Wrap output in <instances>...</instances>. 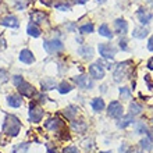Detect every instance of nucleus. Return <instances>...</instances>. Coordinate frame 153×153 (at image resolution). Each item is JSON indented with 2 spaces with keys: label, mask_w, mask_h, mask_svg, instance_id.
<instances>
[{
  "label": "nucleus",
  "mask_w": 153,
  "mask_h": 153,
  "mask_svg": "<svg viewBox=\"0 0 153 153\" xmlns=\"http://www.w3.org/2000/svg\"><path fill=\"white\" fill-rule=\"evenodd\" d=\"M21 131V121L13 114H7L3 123V132L8 137H17Z\"/></svg>",
  "instance_id": "1"
},
{
  "label": "nucleus",
  "mask_w": 153,
  "mask_h": 153,
  "mask_svg": "<svg viewBox=\"0 0 153 153\" xmlns=\"http://www.w3.org/2000/svg\"><path fill=\"white\" fill-rule=\"evenodd\" d=\"M134 70V63L131 60H125V61H121L118 63L114 70V74H113V79L116 82H121V79H124L127 76L131 74V71Z\"/></svg>",
  "instance_id": "2"
},
{
  "label": "nucleus",
  "mask_w": 153,
  "mask_h": 153,
  "mask_svg": "<svg viewBox=\"0 0 153 153\" xmlns=\"http://www.w3.org/2000/svg\"><path fill=\"white\" fill-rule=\"evenodd\" d=\"M43 49L49 54H57L64 50V43L60 39H50L43 42Z\"/></svg>",
  "instance_id": "3"
},
{
  "label": "nucleus",
  "mask_w": 153,
  "mask_h": 153,
  "mask_svg": "<svg viewBox=\"0 0 153 153\" xmlns=\"http://www.w3.org/2000/svg\"><path fill=\"white\" fill-rule=\"evenodd\" d=\"M97 50H99V54L102 56V59H106V60H113L117 52L111 43H99Z\"/></svg>",
  "instance_id": "4"
},
{
  "label": "nucleus",
  "mask_w": 153,
  "mask_h": 153,
  "mask_svg": "<svg viewBox=\"0 0 153 153\" xmlns=\"http://www.w3.org/2000/svg\"><path fill=\"white\" fill-rule=\"evenodd\" d=\"M28 118H29V121H31V123H33V124H38V123H40V121H42V118H43V109L38 107L35 102L29 105Z\"/></svg>",
  "instance_id": "5"
},
{
  "label": "nucleus",
  "mask_w": 153,
  "mask_h": 153,
  "mask_svg": "<svg viewBox=\"0 0 153 153\" xmlns=\"http://www.w3.org/2000/svg\"><path fill=\"white\" fill-rule=\"evenodd\" d=\"M123 113H124V109H123V105H121L120 102H117V100L110 102L109 106H107V116L118 120L123 116Z\"/></svg>",
  "instance_id": "6"
},
{
  "label": "nucleus",
  "mask_w": 153,
  "mask_h": 153,
  "mask_svg": "<svg viewBox=\"0 0 153 153\" xmlns=\"http://www.w3.org/2000/svg\"><path fill=\"white\" fill-rule=\"evenodd\" d=\"M73 81H74V84H75L78 88H82V89H92L93 85H95L93 84V78L85 75V74L74 76Z\"/></svg>",
  "instance_id": "7"
},
{
  "label": "nucleus",
  "mask_w": 153,
  "mask_h": 153,
  "mask_svg": "<svg viewBox=\"0 0 153 153\" xmlns=\"http://www.w3.org/2000/svg\"><path fill=\"white\" fill-rule=\"evenodd\" d=\"M45 128L53 132H59L60 129L64 128V121L59 118V117H52L48 121H45Z\"/></svg>",
  "instance_id": "8"
},
{
  "label": "nucleus",
  "mask_w": 153,
  "mask_h": 153,
  "mask_svg": "<svg viewBox=\"0 0 153 153\" xmlns=\"http://www.w3.org/2000/svg\"><path fill=\"white\" fill-rule=\"evenodd\" d=\"M17 89H18V92H20L21 96L33 97L35 95H36V91H35V88H33V86L29 84V82H27V81H24V82H22L21 85H18V86H17Z\"/></svg>",
  "instance_id": "9"
},
{
  "label": "nucleus",
  "mask_w": 153,
  "mask_h": 153,
  "mask_svg": "<svg viewBox=\"0 0 153 153\" xmlns=\"http://www.w3.org/2000/svg\"><path fill=\"white\" fill-rule=\"evenodd\" d=\"M89 75L92 76L93 79H103L105 78V68L97 63L89 65Z\"/></svg>",
  "instance_id": "10"
},
{
  "label": "nucleus",
  "mask_w": 153,
  "mask_h": 153,
  "mask_svg": "<svg viewBox=\"0 0 153 153\" xmlns=\"http://www.w3.org/2000/svg\"><path fill=\"white\" fill-rule=\"evenodd\" d=\"M137 17L142 25H148L150 21L153 20V14L149 11V10H146V8H143V7H141L137 11Z\"/></svg>",
  "instance_id": "11"
},
{
  "label": "nucleus",
  "mask_w": 153,
  "mask_h": 153,
  "mask_svg": "<svg viewBox=\"0 0 153 153\" xmlns=\"http://www.w3.org/2000/svg\"><path fill=\"white\" fill-rule=\"evenodd\" d=\"M21 63H24V64H32L33 61H35V56H33V53L29 50V49H22L20 52V56H18Z\"/></svg>",
  "instance_id": "12"
},
{
  "label": "nucleus",
  "mask_w": 153,
  "mask_h": 153,
  "mask_svg": "<svg viewBox=\"0 0 153 153\" xmlns=\"http://www.w3.org/2000/svg\"><path fill=\"white\" fill-rule=\"evenodd\" d=\"M29 18H31V22H33V24H43L48 18V14L45 11H40V10H35L29 14Z\"/></svg>",
  "instance_id": "13"
},
{
  "label": "nucleus",
  "mask_w": 153,
  "mask_h": 153,
  "mask_svg": "<svg viewBox=\"0 0 153 153\" xmlns=\"http://www.w3.org/2000/svg\"><path fill=\"white\" fill-rule=\"evenodd\" d=\"M0 24L3 27H7V28H18L20 27V21L16 16H6L4 18H1Z\"/></svg>",
  "instance_id": "14"
},
{
  "label": "nucleus",
  "mask_w": 153,
  "mask_h": 153,
  "mask_svg": "<svg viewBox=\"0 0 153 153\" xmlns=\"http://www.w3.org/2000/svg\"><path fill=\"white\" fill-rule=\"evenodd\" d=\"M114 28H116V33L118 35H125L128 32V24L124 18H117L114 21Z\"/></svg>",
  "instance_id": "15"
},
{
  "label": "nucleus",
  "mask_w": 153,
  "mask_h": 153,
  "mask_svg": "<svg viewBox=\"0 0 153 153\" xmlns=\"http://www.w3.org/2000/svg\"><path fill=\"white\" fill-rule=\"evenodd\" d=\"M71 128H73L74 132L78 134H84L86 129H88V124L82 120H73L71 121Z\"/></svg>",
  "instance_id": "16"
},
{
  "label": "nucleus",
  "mask_w": 153,
  "mask_h": 153,
  "mask_svg": "<svg viewBox=\"0 0 153 153\" xmlns=\"http://www.w3.org/2000/svg\"><path fill=\"white\" fill-rule=\"evenodd\" d=\"M134 124V116L132 114H127V116H121L120 118H118V121H117V127L121 129L127 128L128 125Z\"/></svg>",
  "instance_id": "17"
},
{
  "label": "nucleus",
  "mask_w": 153,
  "mask_h": 153,
  "mask_svg": "<svg viewBox=\"0 0 153 153\" xmlns=\"http://www.w3.org/2000/svg\"><path fill=\"white\" fill-rule=\"evenodd\" d=\"M78 54H79L82 59H92L93 57V48L92 46H88V45H82L79 49H78Z\"/></svg>",
  "instance_id": "18"
},
{
  "label": "nucleus",
  "mask_w": 153,
  "mask_h": 153,
  "mask_svg": "<svg viewBox=\"0 0 153 153\" xmlns=\"http://www.w3.org/2000/svg\"><path fill=\"white\" fill-rule=\"evenodd\" d=\"M7 105L10 107H14V109H18L22 105V99H21L20 95H10L7 97Z\"/></svg>",
  "instance_id": "19"
},
{
  "label": "nucleus",
  "mask_w": 153,
  "mask_h": 153,
  "mask_svg": "<svg viewBox=\"0 0 153 153\" xmlns=\"http://www.w3.org/2000/svg\"><path fill=\"white\" fill-rule=\"evenodd\" d=\"M40 86H42V91H52L57 88V84L53 78H43L40 81Z\"/></svg>",
  "instance_id": "20"
},
{
  "label": "nucleus",
  "mask_w": 153,
  "mask_h": 153,
  "mask_svg": "<svg viewBox=\"0 0 153 153\" xmlns=\"http://www.w3.org/2000/svg\"><path fill=\"white\" fill-rule=\"evenodd\" d=\"M91 106H92L93 111H96V113H100V111H103L106 107L105 105V100L102 99V97H95L92 100V103H91Z\"/></svg>",
  "instance_id": "21"
},
{
  "label": "nucleus",
  "mask_w": 153,
  "mask_h": 153,
  "mask_svg": "<svg viewBox=\"0 0 153 153\" xmlns=\"http://www.w3.org/2000/svg\"><path fill=\"white\" fill-rule=\"evenodd\" d=\"M27 32H28L29 36H32V38H39L40 36V28L38 27L36 24H33V22H29L28 27H27Z\"/></svg>",
  "instance_id": "22"
},
{
  "label": "nucleus",
  "mask_w": 153,
  "mask_h": 153,
  "mask_svg": "<svg viewBox=\"0 0 153 153\" xmlns=\"http://www.w3.org/2000/svg\"><path fill=\"white\" fill-rule=\"evenodd\" d=\"M148 35H149V31L146 28H143V27H138V28H135L132 31V36L135 39H145Z\"/></svg>",
  "instance_id": "23"
},
{
  "label": "nucleus",
  "mask_w": 153,
  "mask_h": 153,
  "mask_svg": "<svg viewBox=\"0 0 153 153\" xmlns=\"http://www.w3.org/2000/svg\"><path fill=\"white\" fill-rule=\"evenodd\" d=\"M73 89H74L73 85L70 84V82H67V81H63V82H60V84L57 85V91H59V93H61V95L70 93Z\"/></svg>",
  "instance_id": "24"
},
{
  "label": "nucleus",
  "mask_w": 153,
  "mask_h": 153,
  "mask_svg": "<svg viewBox=\"0 0 153 153\" xmlns=\"http://www.w3.org/2000/svg\"><path fill=\"white\" fill-rule=\"evenodd\" d=\"M99 35L103 38H107V39H111V38H113V32L110 31L107 24H102L100 27H99Z\"/></svg>",
  "instance_id": "25"
},
{
  "label": "nucleus",
  "mask_w": 153,
  "mask_h": 153,
  "mask_svg": "<svg viewBox=\"0 0 153 153\" xmlns=\"http://www.w3.org/2000/svg\"><path fill=\"white\" fill-rule=\"evenodd\" d=\"M142 106L137 102H131L129 103V114H132V116H138V114L142 113Z\"/></svg>",
  "instance_id": "26"
},
{
  "label": "nucleus",
  "mask_w": 153,
  "mask_h": 153,
  "mask_svg": "<svg viewBox=\"0 0 153 153\" xmlns=\"http://www.w3.org/2000/svg\"><path fill=\"white\" fill-rule=\"evenodd\" d=\"M118 93H120V99H123V100H129L131 99V89L128 86H121L118 89Z\"/></svg>",
  "instance_id": "27"
},
{
  "label": "nucleus",
  "mask_w": 153,
  "mask_h": 153,
  "mask_svg": "<svg viewBox=\"0 0 153 153\" xmlns=\"http://www.w3.org/2000/svg\"><path fill=\"white\" fill-rule=\"evenodd\" d=\"M139 146L143 150H150L152 149V139L150 138H142L141 142H139Z\"/></svg>",
  "instance_id": "28"
},
{
  "label": "nucleus",
  "mask_w": 153,
  "mask_h": 153,
  "mask_svg": "<svg viewBox=\"0 0 153 153\" xmlns=\"http://www.w3.org/2000/svg\"><path fill=\"white\" fill-rule=\"evenodd\" d=\"M93 32V24H84L79 27V33L82 35H88V33H92Z\"/></svg>",
  "instance_id": "29"
},
{
  "label": "nucleus",
  "mask_w": 153,
  "mask_h": 153,
  "mask_svg": "<svg viewBox=\"0 0 153 153\" xmlns=\"http://www.w3.org/2000/svg\"><path fill=\"white\" fill-rule=\"evenodd\" d=\"M28 148H29V143H20V145H17L13 149V153H27Z\"/></svg>",
  "instance_id": "30"
},
{
  "label": "nucleus",
  "mask_w": 153,
  "mask_h": 153,
  "mask_svg": "<svg viewBox=\"0 0 153 153\" xmlns=\"http://www.w3.org/2000/svg\"><path fill=\"white\" fill-rule=\"evenodd\" d=\"M75 114H76V109L74 107V106H70V107H67V109L64 110V116L68 117L70 120H74Z\"/></svg>",
  "instance_id": "31"
},
{
  "label": "nucleus",
  "mask_w": 153,
  "mask_h": 153,
  "mask_svg": "<svg viewBox=\"0 0 153 153\" xmlns=\"http://www.w3.org/2000/svg\"><path fill=\"white\" fill-rule=\"evenodd\" d=\"M54 8H56V10H60V11H70V10H71V6H70L68 3L63 1V3L54 4Z\"/></svg>",
  "instance_id": "32"
},
{
  "label": "nucleus",
  "mask_w": 153,
  "mask_h": 153,
  "mask_svg": "<svg viewBox=\"0 0 153 153\" xmlns=\"http://www.w3.org/2000/svg\"><path fill=\"white\" fill-rule=\"evenodd\" d=\"M150 131L148 129V127H146L143 123H141V124H138L137 127V134H149Z\"/></svg>",
  "instance_id": "33"
},
{
  "label": "nucleus",
  "mask_w": 153,
  "mask_h": 153,
  "mask_svg": "<svg viewBox=\"0 0 153 153\" xmlns=\"http://www.w3.org/2000/svg\"><path fill=\"white\" fill-rule=\"evenodd\" d=\"M13 82H14L16 86H18V85H21L24 82V78H22V75H14L13 76Z\"/></svg>",
  "instance_id": "34"
},
{
  "label": "nucleus",
  "mask_w": 153,
  "mask_h": 153,
  "mask_svg": "<svg viewBox=\"0 0 153 153\" xmlns=\"http://www.w3.org/2000/svg\"><path fill=\"white\" fill-rule=\"evenodd\" d=\"M63 153H79V150L76 149L75 146H67L63 149Z\"/></svg>",
  "instance_id": "35"
},
{
  "label": "nucleus",
  "mask_w": 153,
  "mask_h": 153,
  "mask_svg": "<svg viewBox=\"0 0 153 153\" xmlns=\"http://www.w3.org/2000/svg\"><path fill=\"white\" fill-rule=\"evenodd\" d=\"M127 153H143V149L141 146H132V148H129Z\"/></svg>",
  "instance_id": "36"
},
{
  "label": "nucleus",
  "mask_w": 153,
  "mask_h": 153,
  "mask_svg": "<svg viewBox=\"0 0 153 153\" xmlns=\"http://www.w3.org/2000/svg\"><path fill=\"white\" fill-rule=\"evenodd\" d=\"M118 46H120L121 50H127V49H128V46H127V40H125V39H120Z\"/></svg>",
  "instance_id": "37"
},
{
  "label": "nucleus",
  "mask_w": 153,
  "mask_h": 153,
  "mask_svg": "<svg viewBox=\"0 0 153 153\" xmlns=\"http://www.w3.org/2000/svg\"><path fill=\"white\" fill-rule=\"evenodd\" d=\"M128 149H129V146L124 142V143H121V146H120V149H118V152H120V153H127V152H128Z\"/></svg>",
  "instance_id": "38"
},
{
  "label": "nucleus",
  "mask_w": 153,
  "mask_h": 153,
  "mask_svg": "<svg viewBox=\"0 0 153 153\" xmlns=\"http://www.w3.org/2000/svg\"><path fill=\"white\" fill-rule=\"evenodd\" d=\"M46 148H48V152L49 153H59V150H57L56 148H53L50 143H48V145H46Z\"/></svg>",
  "instance_id": "39"
},
{
  "label": "nucleus",
  "mask_w": 153,
  "mask_h": 153,
  "mask_svg": "<svg viewBox=\"0 0 153 153\" xmlns=\"http://www.w3.org/2000/svg\"><path fill=\"white\" fill-rule=\"evenodd\" d=\"M145 81H146V84H148V86H149V89H153V84H152V81H150V75H148V74H146V75H145Z\"/></svg>",
  "instance_id": "40"
},
{
  "label": "nucleus",
  "mask_w": 153,
  "mask_h": 153,
  "mask_svg": "<svg viewBox=\"0 0 153 153\" xmlns=\"http://www.w3.org/2000/svg\"><path fill=\"white\" fill-rule=\"evenodd\" d=\"M148 50L153 52V36L149 38V42H148Z\"/></svg>",
  "instance_id": "41"
},
{
  "label": "nucleus",
  "mask_w": 153,
  "mask_h": 153,
  "mask_svg": "<svg viewBox=\"0 0 153 153\" xmlns=\"http://www.w3.org/2000/svg\"><path fill=\"white\" fill-rule=\"evenodd\" d=\"M65 27H67V29H68V31H71V32H73V31H75V24H74V22H70V24H67Z\"/></svg>",
  "instance_id": "42"
},
{
  "label": "nucleus",
  "mask_w": 153,
  "mask_h": 153,
  "mask_svg": "<svg viewBox=\"0 0 153 153\" xmlns=\"http://www.w3.org/2000/svg\"><path fill=\"white\" fill-rule=\"evenodd\" d=\"M148 68L153 71V57L152 59H149V61H148Z\"/></svg>",
  "instance_id": "43"
},
{
  "label": "nucleus",
  "mask_w": 153,
  "mask_h": 153,
  "mask_svg": "<svg viewBox=\"0 0 153 153\" xmlns=\"http://www.w3.org/2000/svg\"><path fill=\"white\" fill-rule=\"evenodd\" d=\"M43 4H46V6H52V0H40Z\"/></svg>",
  "instance_id": "44"
},
{
  "label": "nucleus",
  "mask_w": 153,
  "mask_h": 153,
  "mask_svg": "<svg viewBox=\"0 0 153 153\" xmlns=\"http://www.w3.org/2000/svg\"><path fill=\"white\" fill-rule=\"evenodd\" d=\"M86 1H88V0H75V3H76V4H85Z\"/></svg>",
  "instance_id": "45"
},
{
  "label": "nucleus",
  "mask_w": 153,
  "mask_h": 153,
  "mask_svg": "<svg viewBox=\"0 0 153 153\" xmlns=\"http://www.w3.org/2000/svg\"><path fill=\"white\" fill-rule=\"evenodd\" d=\"M106 0H97V3H105Z\"/></svg>",
  "instance_id": "46"
},
{
  "label": "nucleus",
  "mask_w": 153,
  "mask_h": 153,
  "mask_svg": "<svg viewBox=\"0 0 153 153\" xmlns=\"http://www.w3.org/2000/svg\"><path fill=\"white\" fill-rule=\"evenodd\" d=\"M148 1H149V4H150V6H153V0H148Z\"/></svg>",
  "instance_id": "47"
},
{
  "label": "nucleus",
  "mask_w": 153,
  "mask_h": 153,
  "mask_svg": "<svg viewBox=\"0 0 153 153\" xmlns=\"http://www.w3.org/2000/svg\"><path fill=\"white\" fill-rule=\"evenodd\" d=\"M100 153H111V152H100Z\"/></svg>",
  "instance_id": "48"
}]
</instances>
